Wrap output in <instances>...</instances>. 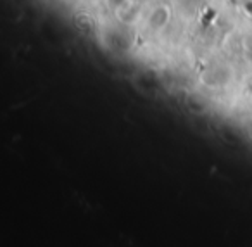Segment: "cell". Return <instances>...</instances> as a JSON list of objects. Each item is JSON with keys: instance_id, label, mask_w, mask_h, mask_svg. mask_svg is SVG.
I'll use <instances>...</instances> for the list:
<instances>
[{"instance_id": "1", "label": "cell", "mask_w": 252, "mask_h": 247, "mask_svg": "<svg viewBox=\"0 0 252 247\" xmlns=\"http://www.w3.org/2000/svg\"><path fill=\"white\" fill-rule=\"evenodd\" d=\"M169 21V9L166 5H158L151 11L147 18V23H149V28L151 30H156V32H161Z\"/></svg>"}, {"instance_id": "2", "label": "cell", "mask_w": 252, "mask_h": 247, "mask_svg": "<svg viewBox=\"0 0 252 247\" xmlns=\"http://www.w3.org/2000/svg\"><path fill=\"white\" fill-rule=\"evenodd\" d=\"M244 7H245V11H247V14H251V16H252V0H247Z\"/></svg>"}]
</instances>
